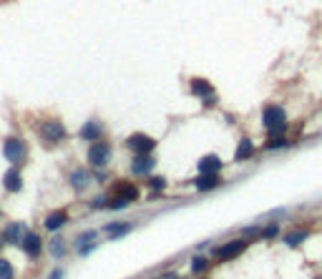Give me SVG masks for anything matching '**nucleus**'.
Segmentation results:
<instances>
[{
    "label": "nucleus",
    "instance_id": "nucleus-1",
    "mask_svg": "<svg viewBox=\"0 0 322 279\" xmlns=\"http://www.w3.org/2000/svg\"><path fill=\"white\" fill-rule=\"evenodd\" d=\"M285 121H287V116L280 106H269V108H265V113H262V123H265V128L274 136H280L285 131Z\"/></svg>",
    "mask_w": 322,
    "mask_h": 279
},
{
    "label": "nucleus",
    "instance_id": "nucleus-2",
    "mask_svg": "<svg viewBox=\"0 0 322 279\" xmlns=\"http://www.w3.org/2000/svg\"><path fill=\"white\" fill-rule=\"evenodd\" d=\"M3 156L10 161V164H20V161L25 158V141L23 139H5L3 143Z\"/></svg>",
    "mask_w": 322,
    "mask_h": 279
},
{
    "label": "nucleus",
    "instance_id": "nucleus-3",
    "mask_svg": "<svg viewBox=\"0 0 322 279\" xmlns=\"http://www.w3.org/2000/svg\"><path fill=\"white\" fill-rule=\"evenodd\" d=\"M38 134L46 139L48 143H55V141H61L66 136V128H63V123H58V121H46V123L38 126Z\"/></svg>",
    "mask_w": 322,
    "mask_h": 279
},
{
    "label": "nucleus",
    "instance_id": "nucleus-4",
    "mask_svg": "<svg viewBox=\"0 0 322 279\" xmlns=\"http://www.w3.org/2000/svg\"><path fill=\"white\" fill-rule=\"evenodd\" d=\"M89 161L93 166H106L108 161H111V146H106V143H93L91 149H89Z\"/></svg>",
    "mask_w": 322,
    "mask_h": 279
},
{
    "label": "nucleus",
    "instance_id": "nucleus-5",
    "mask_svg": "<svg viewBox=\"0 0 322 279\" xmlns=\"http://www.w3.org/2000/svg\"><path fill=\"white\" fill-rule=\"evenodd\" d=\"M128 149H134L136 154H151L156 149V141L149 139V136H143V134H134V136H128Z\"/></svg>",
    "mask_w": 322,
    "mask_h": 279
},
{
    "label": "nucleus",
    "instance_id": "nucleus-6",
    "mask_svg": "<svg viewBox=\"0 0 322 279\" xmlns=\"http://www.w3.org/2000/svg\"><path fill=\"white\" fill-rule=\"evenodd\" d=\"M23 252H25L28 257H40V252H43V242H40L38 234H33V231L23 234Z\"/></svg>",
    "mask_w": 322,
    "mask_h": 279
},
{
    "label": "nucleus",
    "instance_id": "nucleus-7",
    "mask_svg": "<svg viewBox=\"0 0 322 279\" xmlns=\"http://www.w3.org/2000/svg\"><path fill=\"white\" fill-rule=\"evenodd\" d=\"M151 169H154V158L149 154H139L134 158V164H131V171H134L136 176H149Z\"/></svg>",
    "mask_w": 322,
    "mask_h": 279
},
{
    "label": "nucleus",
    "instance_id": "nucleus-8",
    "mask_svg": "<svg viewBox=\"0 0 322 279\" xmlns=\"http://www.w3.org/2000/svg\"><path fill=\"white\" fill-rule=\"evenodd\" d=\"M244 242L242 239H237V242H229V244H224L222 249H216V257L219 259H232V257H237V254H242L244 252Z\"/></svg>",
    "mask_w": 322,
    "mask_h": 279
},
{
    "label": "nucleus",
    "instance_id": "nucleus-9",
    "mask_svg": "<svg viewBox=\"0 0 322 279\" xmlns=\"http://www.w3.org/2000/svg\"><path fill=\"white\" fill-rule=\"evenodd\" d=\"M3 184H5V189H8V192H13V194H16V192H20V189H23L20 171H18V169H8V171H5V176H3Z\"/></svg>",
    "mask_w": 322,
    "mask_h": 279
},
{
    "label": "nucleus",
    "instance_id": "nucleus-10",
    "mask_svg": "<svg viewBox=\"0 0 322 279\" xmlns=\"http://www.w3.org/2000/svg\"><path fill=\"white\" fill-rule=\"evenodd\" d=\"M189 86H192V93L194 96H201V98H212L214 96V86L209 81H204V78H194Z\"/></svg>",
    "mask_w": 322,
    "mask_h": 279
},
{
    "label": "nucleus",
    "instance_id": "nucleus-11",
    "mask_svg": "<svg viewBox=\"0 0 322 279\" xmlns=\"http://www.w3.org/2000/svg\"><path fill=\"white\" fill-rule=\"evenodd\" d=\"M219 169H222V161H219V156H204L199 161V174H219Z\"/></svg>",
    "mask_w": 322,
    "mask_h": 279
},
{
    "label": "nucleus",
    "instance_id": "nucleus-12",
    "mask_svg": "<svg viewBox=\"0 0 322 279\" xmlns=\"http://www.w3.org/2000/svg\"><path fill=\"white\" fill-rule=\"evenodd\" d=\"M219 184V174H199V179H194V186L199 192H209Z\"/></svg>",
    "mask_w": 322,
    "mask_h": 279
},
{
    "label": "nucleus",
    "instance_id": "nucleus-13",
    "mask_svg": "<svg viewBox=\"0 0 322 279\" xmlns=\"http://www.w3.org/2000/svg\"><path fill=\"white\" fill-rule=\"evenodd\" d=\"M89 181H91V176H89V171L86 169H73V174H71V186L73 189H86L89 186Z\"/></svg>",
    "mask_w": 322,
    "mask_h": 279
},
{
    "label": "nucleus",
    "instance_id": "nucleus-14",
    "mask_svg": "<svg viewBox=\"0 0 322 279\" xmlns=\"http://www.w3.org/2000/svg\"><path fill=\"white\" fill-rule=\"evenodd\" d=\"M116 196L126 199V201H136L139 199V189L134 184H116Z\"/></svg>",
    "mask_w": 322,
    "mask_h": 279
},
{
    "label": "nucleus",
    "instance_id": "nucleus-15",
    "mask_svg": "<svg viewBox=\"0 0 322 279\" xmlns=\"http://www.w3.org/2000/svg\"><path fill=\"white\" fill-rule=\"evenodd\" d=\"M101 131H104V128H101L98 121H89V123L81 128V139H86V141H96V139L101 136Z\"/></svg>",
    "mask_w": 322,
    "mask_h": 279
},
{
    "label": "nucleus",
    "instance_id": "nucleus-16",
    "mask_svg": "<svg viewBox=\"0 0 322 279\" xmlns=\"http://www.w3.org/2000/svg\"><path fill=\"white\" fill-rule=\"evenodd\" d=\"M66 214L63 211H53V214H48V219H46V229L48 231H58V229H61L63 224H66Z\"/></svg>",
    "mask_w": 322,
    "mask_h": 279
},
{
    "label": "nucleus",
    "instance_id": "nucleus-17",
    "mask_svg": "<svg viewBox=\"0 0 322 279\" xmlns=\"http://www.w3.org/2000/svg\"><path fill=\"white\" fill-rule=\"evenodd\" d=\"M254 154V146H252V141L250 139H242L239 141V149H237V154H234V158H237V161H247V158H250Z\"/></svg>",
    "mask_w": 322,
    "mask_h": 279
},
{
    "label": "nucleus",
    "instance_id": "nucleus-18",
    "mask_svg": "<svg viewBox=\"0 0 322 279\" xmlns=\"http://www.w3.org/2000/svg\"><path fill=\"white\" fill-rule=\"evenodd\" d=\"M23 224H10L8 229H5V242H10V244H18L20 242V237H23Z\"/></svg>",
    "mask_w": 322,
    "mask_h": 279
},
{
    "label": "nucleus",
    "instance_id": "nucleus-19",
    "mask_svg": "<svg viewBox=\"0 0 322 279\" xmlns=\"http://www.w3.org/2000/svg\"><path fill=\"white\" fill-rule=\"evenodd\" d=\"M106 229H108V237L111 239H119V237H124V234H128L134 227H131L128 222H124V224H108Z\"/></svg>",
    "mask_w": 322,
    "mask_h": 279
},
{
    "label": "nucleus",
    "instance_id": "nucleus-20",
    "mask_svg": "<svg viewBox=\"0 0 322 279\" xmlns=\"http://www.w3.org/2000/svg\"><path fill=\"white\" fill-rule=\"evenodd\" d=\"M51 254H53L55 259L63 257V254H66V242H63V239H53V242H51Z\"/></svg>",
    "mask_w": 322,
    "mask_h": 279
},
{
    "label": "nucleus",
    "instance_id": "nucleus-21",
    "mask_svg": "<svg viewBox=\"0 0 322 279\" xmlns=\"http://www.w3.org/2000/svg\"><path fill=\"white\" fill-rule=\"evenodd\" d=\"M16 277V272H13V267H10V262H5V259H0V279H13Z\"/></svg>",
    "mask_w": 322,
    "mask_h": 279
},
{
    "label": "nucleus",
    "instance_id": "nucleus-22",
    "mask_svg": "<svg viewBox=\"0 0 322 279\" xmlns=\"http://www.w3.org/2000/svg\"><path fill=\"white\" fill-rule=\"evenodd\" d=\"M302 239H307V231H295V234H287V237H285V242L289 246H297Z\"/></svg>",
    "mask_w": 322,
    "mask_h": 279
},
{
    "label": "nucleus",
    "instance_id": "nucleus-23",
    "mask_svg": "<svg viewBox=\"0 0 322 279\" xmlns=\"http://www.w3.org/2000/svg\"><path fill=\"white\" fill-rule=\"evenodd\" d=\"M96 237H98V231H93V229L91 231H83L81 237H78V246L81 244H89V242H96Z\"/></svg>",
    "mask_w": 322,
    "mask_h": 279
},
{
    "label": "nucleus",
    "instance_id": "nucleus-24",
    "mask_svg": "<svg viewBox=\"0 0 322 279\" xmlns=\"http://www.w3.org/2000/svg\"><path fill=\"white\" fill-rule=\"evenodd\" d=\"M287 146H289V143H287L285 139H274V141H269V143L265 146V149H269V151H277V149H287Z\"/></svg>",
    "mask_w": 322,
    "mask_h": 279
},
{
    "label": "nucleus",
    "instance_id": "nucleus-25",
    "mask_svg": "<svg viewBox=\"0 0 322 279\" xmlns=\"http://www.w3.org/2000/svg\"><path fill=\"white\" fill-rule=\"evenodd\" d=\"M204 267H207V259L204 257H194L192 259V272H204Z\"/></svg>",
    "mask_w": 322,
    "mask_h": 279
},
{
    "label": "nucleus",
    "instance_id": "nucleus-26",
    "mask_svg": "<svg viewBox=\"0 0 322 279\" xmlns=\"http://www.w3.org/2000/svg\"><path fill=\"white\" fill-rule=\"evenodd\" d=\"M126 204H128L126 199H119V196H116V199L108 204V209H111V211H121V209H126Z\"/></svg>",
    "mask_w": 322,
    "mask_h": 279
},
{
    "label": "nucleus",
    "instance_id": "nucleus-27",
    "mask_svg": "<svg viewBox=\"0 0 322 279\" xmlns=\"http://www.w3.org/2000/svg\"><path fill=\"white\" fill-rule=\"evenodd\" d=\"M93 249H96V242H89V244H81V246H78V254H83V257H86V254H91V252H93Z\"/></svg>",
    "mask_w": 322,
    "mask_h": 279
},
{
    "label": "nucleus",
    "instance_id": "nucleus-28",
    "mask_svg": "<svg viewBox=\"0 0 322 279\" xmlns=\"http://www.w3.org/2000/svg\"><path fill=\"white\" fill-rule=\"evenodd\" d=\"M151 186H154V189H164L166 181H164V179H159V176H154V179H151Z\"/></svg>",
    "mask_w": 322,
    "mask_h": 279
},
{
    "label": "nucleus",
    "instance_id": "nucleus-29",
    "mask_svg": "<svg viewBox=\"0 0 322 279\" xmlns=\"http://www.w3.org/2000/svg\"><path fill=\"white\" fill-rule=\"evenodd\" d=\"M262 234H265V237L269 239V237H274V234H277V227H274V224H269V227H267L265 231H262Z\"/></svg>",
    "mask_w": 322,
    "mask_h": 279
},
{
    "label": "nucleus",
    "instance_id": "nucleus-30",
    "mask_svg": "<svg viewBox=\"0 0 322 279\" xmlns=\"http://www.w3.org/2000/svg\"><path fill=\"white\" fill-rule=\"evenodd\" d=\"M66 274H63V269H53V274L48 277V279H63Z\"/></svg>",
    "mask_w": 322,
    "mask_h": 279
},
{
    "label": "nucleus",
    "instance_id": "nucleus-31",
    "mask_svg": "<svg viewBox=\"0 0 322 279\" xmlns=\"http://www.w3.org/2000/svg\"><path fill=\"white\" fill-rule=\"evenodd\" d=\"M0 244H3V242H0Z\"/></svg>",
    "mask_w": 322,
    "mask_h": 279
}]
</instances>
